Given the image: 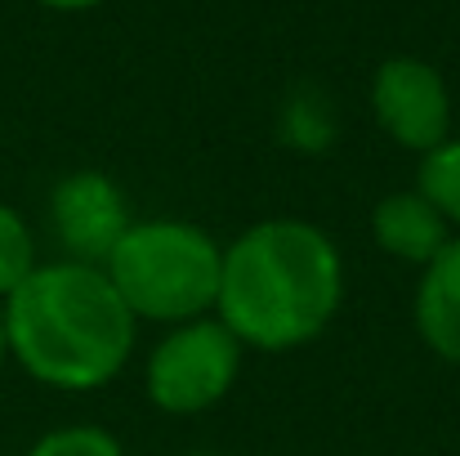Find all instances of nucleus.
<instances>
[{"label": "nucleus", "instance_id": "obj_1", "mask_svg": "<svg viewBox=\"0 0 460 456\" xmlns=\"http://www.w3.org/2000/svg\"><path fill=\"white\" fill-rule=\"evenodd\" d=\"M344 255L335 237L300 215H273L224 242L215 317L246 353H296L344 304Z\"/></svg>", "mask_w": 460, "mask_h": 456}, {"label": "nucleus", "instance_id": "obj_2", "mask_svg": "<svg viewBox=\"0 0 460 456\" xmlns=\"http://www.w3.org/2000/svg\"><path fill=\"white\" fill-rule=\"evenodd\" d=\"M9 362L63 394L108 389L135 358L139 322L99 264L45 260L0 300Z\"/></svg>", "mask_w": 460, "mask_h": 456}, {"label": "nucleus", "instance_id": "obj_3", "mask_svg": "<svg viewBox=\"0 0 460 456\" xmlns=\"http://www.w3.org/2000/svg\"><path fill=\"white\" fill-rule=\"evenodd\" d=\"M219 264L224 242L210 228L174 215H148L126 228V237L103 260V273L135 322H153L165 331L215 313Z\"/></svg>", "mask_w": 460, "mask_h": 456}, {"label": "nucleus", "instance_id": "obj_4", "mask_svg": "<svg viewBox=\"0 0 460 456\" xmlns=\"http://www.w3.org/2000/svg\"><path fill=\"white\" fill-rule=\"evenodd\" d=\"M246 349L210 313L165 326L144 358V394L161 416H201L219 407L242 380Z\"/></svg>", "mask_w": 460, "mask_h": 456}, {"label": "nucleus", "instance_id": "obj_5", "mask_svg": "<svg viewBox=\"0 0 460 456\" xmlns=\"http://www.w3.org/2000/svg\"><path fill=\"white\" fill-rule=\"evenodd\" d=\"M367 103L371 117L380 126V135L398 148L416 152H434L438 144H447L456 130V103H452V85L447 76L416 54H394L371 72L367 85Z\"/></svg>", "mask_w": 460, "mask_h": 456}, {"label": "nucleus", "instance_id": "obj_6", "mask_svg": "<svg viewBox=\"0 0 460 456\" xmlns=\"http://www.w3.org/2000/svg\"><path fill=\"white\" fill-rule=\"evenodd\" d=\"M139 215L126 201V188L103 170H72L49 188V228L63 246V260L99 264L126 237Z\"/></svg>", "mask_w": 460, "mask_h": 456}, {"label": "nucleus", "instance_id": "obj_7", "mask_svg": "<svg viewBox=\"0 0 460 456\" xmlns=\"http://www.w3.org/2000/svg\"><path fill=\"white\" fill-rule=\"evenodd\" d=\"M411 326L438 362L460 367V233L429 264L416 269Z\"/></svg>", "mask_w": 460, "mask_h": 456}, {"label": "nucleus", "instance_id": "obj_8", "mask_svg": "<svg viewBox=\"0 0 460 456\" xmlns=\"http://www.w3.org/2000/svg\"><path fill=\"white\" fill-rule=\"evenodd\" d=\"M367 228H371V242H376V251H385L389 260H398V264H411V269H420V264H429L456 233H452V224L416 192V188H402V192H385L376 206H371V219H367Z\"/></svg>", "mask_w": 460, "mask_h": 456}, {"label": "nucleus", "instance_id": "obj_9", "mask_svg": "<svg viewBox=\"0 0 460 456\" xmlns=\"http://www.w3.org/2000/svg\"><path fill=\"white\" fill-rule=\"evenodd\" d=\"M411 188L452 224V233H460V135L420 156Z\"/></svg>", "mask_w": 460, "mask_h": 456}, {"label": "nucleus", "instance_id": "obj_10", "mask_svg": "<svg viewBox=\"0 0 460 456\" xmlns=\"http://www.w3.org/2000/svg\"><path fill=\"white\" fill-rule=\"evenodd\" d=\"M278 130L291 148L300 152H322L331 148L335 139V112L326 103L322 90H296L287 103H282V117H278Z\"/></svg>", "mask_w": 460, "mask_h": 456}, {"label": "nucleus", "instance_id": "obj_11", "mask_svg": "<svg viewBox=\"0 0 460 456\" xmlns=\"http://www.w3.org/2000/svg\"><path fill=\"white\" fill-rule=\"evenodd\" d=\"M36 264H40V255H36V233H31L27 215L13 210L9 201H0V300L13 296Z\"/></svg>", "mask_w": 460, "mask_h": 456}, {"label": "nucleus", "instance_id": "obj_12", "mask_svg": "<svg viewBox=\"0 0 460 456\" xmlns=\"http://www.w3.org/2000/svg\"><path fill=\"white\" fill-rule=\"evenodd\" d=\"M22 456H126L121 439L103 425L76 421V425H54L45 430Z\"/></svg>", "mask_w": 460, "mask_h": 456}, {"label": "nucleus", "instance_id": "obj_13", "mask_svg": "<svg viewBox=\"0 0 460 456\" xmlns=\"http://www.w3.org/2000/svg\"><path fill=\"white\" fill-rule=\"evenodd\" d=\"M36 4L58 9V13H81V9H94V4H103V0H36Z\"/></svg>", "mask_w": 460, "mask_h": 456}, {"label": "nucleus", "instance_id": "obj_14", "mask_svg": "<svg viewBox=\"0 0 460 456\" xmlns=\"http://www.w3.org/2000/svg\"><path fill=\"white\" fill-rule=\"evenodd\" d=\"M4 362H9V340H4V313H0V371H4Z\"/></svg>", "mask_w": 460, "mask_h": 456}]
</instances>
